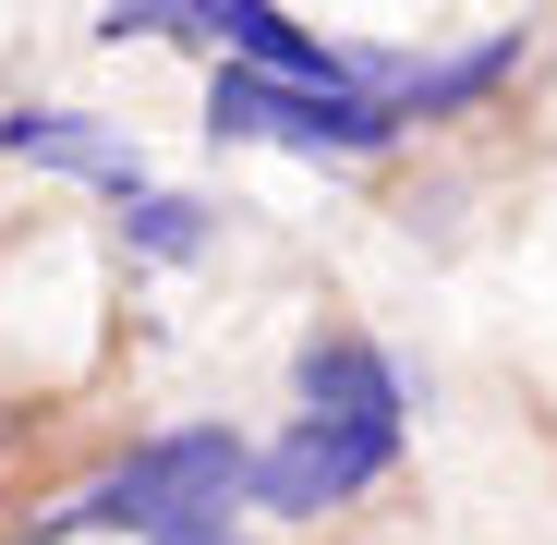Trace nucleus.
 Returning <instances> with one entry per match:
<instances>
[{
    "label": "nucleus",
    "mask_w": 557,
    "mask_h": 545,
    "mask_svg": "<svg viewBox=\"0 0 557 545\" xmlns=\"http://www.w3.org/2000/svg\"><path fill=\"white\" fill-rule=\"evenodd\" d=\"M304 412H315V424H351V436H400L412 388L376 363V339L327 327V339H304Z\"/></svg>",
    "instance_id": "39448f33"
},
{
    "label": "nucleus",
    "mask_w": 557,
    "mask_h": 545,
    "mask_svg": "<svg viewBox=\"0 0 557 545\" xmlns=\"http://www.w3.org/2000/svg\"><path fill=\"white\" fill-rule=\"evenodd\" d=\"M207 122H219V134H267V146H315V158H327V146L363 158V146L400 134L376 98H351V85H339V98H304V85H255V73H219Z\"/></svg>",
    "instance_id": "7ed1b4c3"
},
{
    "label": "nucleus",
    "mask_w": 557,
    "mask_h": 545,
    "mask_svg": "<svg viewBox=\"0 0 557 545\" xmlns=\"http://www.w3.org/2000/svg\"><path fill=\"white\" fill-rule=\"evenodd\" d=\"M158 545H231V521H182V533H158Z\"/></svg>",
    "instance_id": "6e6552de"
},
{
    "label": "nucleus",
    "mask_w": 557,
    "mask_h": 545,
    "mask_svg": "<svg viewBox=\"0 0 557 545\" xmlns=\"http://www.w3.org/2000/svg\"><path fill=\"white\" fill-rule=\"evenodd\" d=\"M195 37H231L255 85H304V98H339V85H351V49L304 37L278 0H195Z\"/></svg>",
    "instance_id": "20e7f679"
},
{
    "label": "nucleus",
    "mask_w": 557,
    "mask_h": 545,
    "mask_svg": "<svg viewBox=\"0 0 557 545\" xmlns=\"http://www.w3.org/2000/svg\"><path fill=\"white\" fill-rule=\"evenodd\" d=\"M400 461V436H351V424H292V436H278V448H255V509H278V521H327L339 497H363V485H376Z\"/></svg>",
    "instance_id": "f03ea898"
},
{
    "label": "nucleus",
    "mask_w": 557,
    "mask_h": 545,
    "mask_svg": "<svg viewBox=\"0 0 557 545\" xmlns=\"http://www.w3.org/2000/svg\"><path fill=\"white\" fill-rule=\"evenodd\" d=\"M255 485V448L231 424H182L146 436L134 461H110L98 485H73V509H49V533H182V521H231V497Z\"/></svg>",
    "instance_id": "f257e3e1"
},
{
    "label": "nucleus",
    "mask_w": 557,
    "mask_h": 545,
    "mask_svg": "<svg viewBox=\"0 0 557 545\" xmlns=\"http://www.w3.org/2000/svg\"><path fill=\"white\" fill-rule=\"evenodd\" d=\"M122 219H134V243L170 255V267H182V255H207V207H195V195H134Z\"/></svg>",
    "instance_id": "0eeeda50"
},
{
    "label": "nucleus",
    "mask_w": 557,
    "mask_h": 545,
    "mask_svg": "<svg viewBox=\"0 0 557 545\" xmlns=\"http://www.w3.org/2000/svg\"><path fill=\"white\" fill-rule=\"evenodd\" d=\"M0 146H13V158H49V170H85V182H110L122 207L146 195V158H134L110 122H85V110H13V122H0Z\"/></svg>",
    "instance_id": "423d86ee"
}]
</instances>
